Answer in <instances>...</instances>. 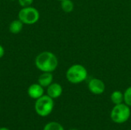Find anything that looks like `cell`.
Here are the masks:
<instances>
[{
    "label": "cell",
    "instance_id": "cell-9",
    "mask_svg": "<svg viewBox=\"0 0 131 130\" xmlns=\"http://www.w3.org/2000/svg\"><path fill=\"white\" fill-rule=\"evenodd\" d=\"M53 81V74L51 72H43L38 77V84L43 87H48Z\"/></svg>",
    "mask_w": 131,
    "mask_h": 130
},
{
    "label": "cell",
    "instance_id": "cell-12",
    "mask_svg": "<svg viewBox=\"0 0 131 130\" xmlns=\"http://www.w3.org/2000/svg\"><path fill=\"white\" fill-rule=\"evenodd\" d=\"M61 7L64 12L70 13L74 10V5L71 0H62L61 2Z\"/></svg>",
    "mask_w": 131,
    "mask_h": 130
},
{
    "label": "cell",
    "instance_id": "cell-14",
    "mask_svg": "<svg viewBox=\"0 0 131 130\" xmlns=\"http://www.w3.org/2000/svg\"><path fill=\"white\" fill-rule=\"evenodd\" d=\"M124 102L127 106L131 107V87L127 88L124 93Z\"/></svg>",
    "mask_w": 131,
    "mask_h": 130
},
{
    "label": "cell",
    "instance_id": "cell-16",
    "mask_svg": "<svg viewBox=\"0 0 131 130\" xmlns=\"http://www.w3.org/2000/svg\"><path fill=\"white\" fill-rule=\"evenodd\" d=\"M5 54V50H4V48L0 44V58L2 57Z\"/></svg>",
    "mask_w": 131,
    "mask_h": 130
},
{
    "label": "cell",
    "instance_id": "cell-5",
    "mask_svg": "<svg viewBox=\"0 0 131 130\" xmlns=\"http://www.w3.org/2000/svg\"><path fill=\"white\" fill-rule=\"evenodd\" d=\"M40 18L39 11L33 7H23L18 12V19L25 25H33Z\"/></svg>",
    "mask_w": 131,
    "mask_h": 130
},
{
    "label": "cell",
    "instance_id": "cell-3",
    "mask_svg": "<svg viewBox=\"0 0 131 130\" xmlns=\"http://www.w3.org/2000/svg\"><path fill=\"white\" fill-rule=\"evenodd\" d=\"M131 116L130 108L126 103L115 105L111 112V120L118 124L126 123Z\"/></svg>",
    "mask_w": 131,
    "mask_h": 130
},
{
    "label": "cell",
    "instance_id": "cell-7",
    "mask_svg": "<svg viewBox=\"0 0 131 130\" xmlns=\"http://www.w3.org/2000/svg\"><path fill=\"white\" fill-rule=\"evenodd\" d=\"M28 94L32 99H38L44 95L43 87L39 84H33L28 89Z\"/></svg>",
    "mask_w": 131,
    "mask_h": 130
},
{
    "label": "cell",
    "instance_id": "cell-2",
    "mask_svg": "<svg viewBox=\"0 0 131 130\" xmlns=\"http://www.w3.org/2000/svg\"><path fill=\"white\" fill-rule=\"evenodd\" d=\"M88 77V70L81 64H74L71 66L66 72L67 80L74 84L84 81Z\"/></svg>",
    "mask_w": 131,
    "mask_h": 130
},
{
    "label": "cell",
    "instance_id": "cell-15",
    "mask_svg": "<svg viewBox=\"0 0 131 130\" xmlns=\"http://www.w3.org/2000/svg\"><path fill=\"white\" fill-rule=\"evenodd\" d=\"M18 3L22 7H28V6H30L33 1L34 0H18Z\"/></svg>",
    "mask_w": 131,
    "mask_h": 130
},
{
    "label": "cell",
    "instance_id": "cell-8",
    "mask_svg": "<svg viewBox=\"0 0 131 130\" xmlns=\"http://www.w3.org/2000/svg\"><path fill=\"white\" fill-rule=\"evenodd\" d=\"M63 92L62 87L61 84L58 83H52L51 84L47 89V95H48L52 99L58 98Z\"/></svg>",
    "mask_w": 131,
    "mask_h": 130
},
{
    "label": "cell",
    "instance_id": "cell-18",
    "mask_svg": "<svg viewBox=\"0 0 131 130\" xmlns=\"http://www.w3.org/2000/svg\"><path fill=\"white\" fill-rule=\"evenodd\" d=\"M69 130H78V129H69Z\"/></svg>",
    "mask_w": 131,
    "mask_h": 130
},
{
    "label": "cell",
    "instance_id": "cell-19",
    "mask_svg": "<svg viewBox=\"0 0 131 130\" xmlns=\"http://www.w3.org/2000/svg\"><path fill=\"white\" fill-rule=\"evenodd\" d=\"M11 1H15V0H11Z\"/></svg>",
    "mask_w": 131,
    "mask_h": 130
},
{
    "label": "cell",
    "instance_id": "cell-4",
    "mask_svg": "<svg viewBox=\"0 0 131 130\" xmlns=\"http://www.w3.org/2000/svg\"><path fill=\"white\" fill-rule=\"evenodd\" d=\"M54 99L48 95H43L36 100L35 104V110L38 115L42 117L48 116L54 109Z\"/></svg>",
    "mask_w": 131,
    "mask_h": 130
},
{
    "label": "cell",
    "instance_id": "cell-10",
    "mask_svg": "<svg viewBox=\"0 0 131 130\" xmlns=\"http://www.w3.org/2000/svg\"><path fill=\"white\" fill-rule=\"evenodd\" d=\"M23 28V22L19 19L12 21L9 25V31L12 34H18Z\"/></svg>",
    "mask_w": 131,
    "mask_h": 130
},
{
    "label": "cell",
    "instance_id": "cell-11",
    "mask_svg": "<svg viewBox=\"0 0 131 130\" xmlns=\"http://www.w3.org/2000/svg\"><path fill=\"white\" fill-rule=\"evenodd\" d=\"M111 100L115 105L123 103V102H124V93L120 90L114 91L111 95Z\"/></svg>",
    "mask_w": 131,
    "mask_h": 130
},
{
    "label": "cell",
    "instance_id": "cell-17",
    "mask_svg": "<svg viewBox=\"0 0 131 130\" xmlns=\"http://www.w3.org/2000/svg\"><path fill=\"white\" fill-rule=\"evenodd\" d=\"M0 130H9L8 129H7V128H5V127H2V128H0Z\"/></svg>",
    "mask_w": 131,
    "mask_h": 130
},
{
    "label": "cell",
    "instance_id": "cell-13",
    "mask_svg": "<svg viewBox=\"0 0 131 130\" xmlns=\"http://www.w3.org/2000/svg\"><path fill=\"white\" fill-rule=\"evenodd\" d=\"M43 130H64V129L57 122H50L45 126Z\"/></svg>",
    "mask_w": 131,
    "mask_h": 130
},
{
    "label": "cell",
    "instance_id": "cell-6",
    "mask_svg": "<svg viewBox=\"0 0 131 130\" xmlns=\"http://www.w3.org/2000/svg\"><path fill=\"white\" fill-rule=\"evenodd\" d=\"M105 84L98 78H93L88 83V90L94 95H101L105 90Z\"/></svg>",
    "mask_w": 131,
    "mask_h": 130
},
{
    "label": "cell",
    "instance_id": "cell-1",
    "mask_svg": "<svg viewBox=\"0 0 131 130\" xmlns=\"http://www.w3.org/2000/svg\"><path fill=\"white\" fill-rule=\"evenodd\" d=\"M37 68L42 72H53L58 65V60L54 54L50 51L40 53L35 58Z\"/></svg>",
    "mask_w": 131,
    "mask_h": 130
},
{
    "label": "cell",
    "instance_id": "cell-20",
    "mask_svg": "<svg viewBox=\"0 0 131 130\" xmlns=\"http://www.w3.org/2000/svg\"><path fill=\"white\" fill-rule=\"evenodd\" d=\"M58 1H61H61H62V0H58Z\"/></svg>",
    "mask_w": 131,
    "mask_h": 130
}]
</instances>
